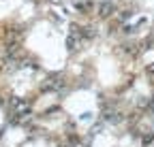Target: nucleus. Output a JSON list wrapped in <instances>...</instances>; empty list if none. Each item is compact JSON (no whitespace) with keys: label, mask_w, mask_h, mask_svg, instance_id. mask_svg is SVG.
Listing matches in <instances>:
<instances>
[{"label":"nucleus","mask_w":154,"mask_h":147,"mask_svg":"<svg viewBox=\"0 0 154 147\" xmlns=\"http://www.w3.org/2000/svg\"><path fill=\"white\" fill-rule=\"evenodd\" d=\"M111 11H113V4H111V2H101V4H99V15H101V17H109Z\"/></svg>","instance_id":"obj_1"},{"label":"nucleus","mask_w":154,"mask_h":147,"mask_svg":"<svg viewBox=\"0 0 154 147\" xmlns=\"http://www.w3.org/2000/svg\"><path fill=\"white\" fill-rule=\"evenodd\" d=\"M77 45H79V41H77L73 34H71V36H66V49H69V51H75V49H77Z\"/></svg>","instance_id":"obj_2"}]
</instances>
